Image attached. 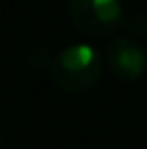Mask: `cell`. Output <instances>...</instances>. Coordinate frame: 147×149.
<instances>
[{
  "mask_svg": "<svg viewBox=\"0 0 147 149\" xmlns=\"http://www.w3.org/2000/svg\"><path fill=\"white\" fill-rule=\"evenodd\" d=\"M104 58L89 43H72L54 54L48 67L52 82L65 93H87L102 78Z\"/></svg>",
  "mask_w": 147,
  "mask_h": 149,
  "instance_id": "cell-1",
  "label": "cell"
},
{
  "mask_svg": "<svg viewBox=\"0 0 147 149\" xmlns=\"http://www.w3.org/2000/svg\"><path fill=\"white\" fill-rule=\"evenodd\" d=\"M67 13L74 28L87 37H108L125 22L119 0H69Z\"/></svg>",
  "mask_w": 147,
  "mask_h": 149,
  "instance_id": "cell-2",
  "label": "cell"
},
{
  "mask_svg": "<svg viewBox=\"0 0 147 149\" xmlns=\"http://www.w3.org/2000/svg\"><path fill=\"white\" fill-rule=\"evenodd\" d=\"M104 63L121 82H134L147 71V52L132 37H115L106 45Z\"/></svg>",
  "mask_w": 147,
  "mask_h": 149,
  "instance_id": "cell-3",
  "label": "cell"
},
{
  "mask_svg": "<svg viewBox=\"0 0 147 149\" xmlns=\"http://www.w3.org/2000/svg\"><path fill=\"white\" fill-rule=\"evenodd\" d=\"M123 26L130 30V35H134V37H143V35H147V15L139 13V11L125 15Z\"/></svg>",
  "mask_w": 147,
  "mask_h": 149,
  "instance_id": "cell-4",
  "label": "cell"
}]
</instances>
